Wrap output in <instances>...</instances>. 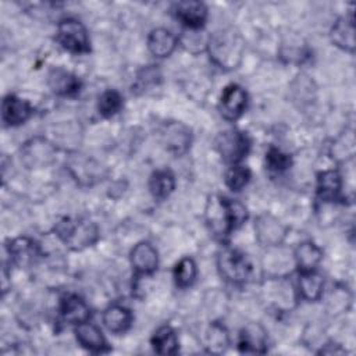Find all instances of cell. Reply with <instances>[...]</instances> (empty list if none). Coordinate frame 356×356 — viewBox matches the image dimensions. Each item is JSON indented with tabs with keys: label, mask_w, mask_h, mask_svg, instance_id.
Masks as SVG:
<instances>
[{
	"label": "cell",
	"mask_w": 356,
	"mask_h": 356,
	"mask_svg": "<svg viewBox=\"0 0 356 356\" xmlns=\"http://www.w3.org/2000/svg\"><path fill=\"white\" fill-rule=\"evenodd\" d=\"M174 11L177 18L184 25L192 29H197L203 26L207 18V8L200 1H181L175 4Z\"/></svg>",
	"instance_id": "11"
},
{
	"label": "cell",
	"mask_w": 356,
	"mask_h": 356,
	"mask_svg": "<svg viewBox=\"0 0 356 356\" xmlns=\"http://www.w3.org/2000/svg\"><path fill=\"white\" fill-rule=\"evenodd\" d=\"M227 202V210H228V217H229V224L232 229L239 228L248 218V211L245 206L239 202L225 199Z\"/></svg>",
	"instance_id": "30"
},
{
	"label": "cell",
	"mask_w": 356,
	"mask_h": 356,
	"mask_svg": "<svg viewBox=\"0 0 356 356\" xmlns=\"http://www.w3.org/2000/svg\"><path fill=\"white\" fill-rule=\"evenodd\" d=\"M177 47V38L168 29L157 28L150 32L147 38L149 51L159 58L168 57Z\"/></svg>",
	"instance_id": "14"
},
{
	"label": "cell",
	"mask_w": 356,
	"mask_h": 356,
	"mask_svg": "<svg viewBox=\"0 0 356 356\" xmlns=\"http://www.w3.org/2000/svg\"><path fill=\"white\" fill-rule=\"evenodd\" d=\"M153 349L160 355H174L178 350V339L175 331L168 327H160L152 338Z\"/></svg>",
	"instance_id": "24"
},
{
	"label": "cell",
	"mask_w": 356,
	"mask_h": 356,
	"mask_svg": "<svg viewBox=\"0 0 356 356\" xmlns=\"http://www.w3.org/2000/svg\"><path fill=\"white\" fill-rule=\"evenodd\" d=\"M175 186V179L174 175L171 174V171L168 170H161V171H156L149 182V188L150 192L154 197L157 199H164L167 197Z\"/></svg>",
	"instance_id": "25"
},
{
	"label": "cell",
	"mask_w": 356,
	"mask_h": 356,
	"mask_svg": "<svg viewBox=\"0 0 356 356\" xmlns=\"http://www.w3.org/2000/svg\"><path fill=\"white\" fill-rule=\"evenodd\" d=\"M121 107H122V97L117 90H111V89L106 90L99 97L97 108H99V113L104 117L114 115L115 113L120 111Z\"/></svg>",
	"instance_id": "28"
},
{
	"label": "cell",
	"mask_w": 356,
	"mask_h": 356,
	"mask_svg": "<svg viewBox=\"0 0 356 356\" xmlns=\"http://www.w3.org/2000/svg\"><path fill=\"white\" fill-rule=\"evenodd\" d=\"M164 142L170 152L179 156L188 150L191 145V134L186 127L172 122L167 125L164 131Z\"/></svg>",
	"instance_id": "17"
},
{
	"label": "cell",
	"mask_w": 356,
	"mask_h": 356,
	"mask_svg": "<svg viewBox=\"0 0 356 356\" xmlns=\"http://www.w3.org/2000/svg\"><path fill=\"white\" fill-rule=\"evenodd\" d=\"M250 178V171L243 165L234 164L225 174V184L232 191H241Z\"/></svg>",
	"instance_id": "29"
},
{
	"label": "cell",
	"mask_w": 356,
	"mask_h": 356,
	"mask_svg": "<svg viewBox=\"0 0 356 356\" xmlns=\"http://www.w3.org/2000/svg\"><path fill=\"white\" fill-rule=\"evenodd\" d=\"M266 161H267V165H268L270 170L278 171V172L286 170V168L291 165V157H289L288 154L282 153L281 150L274 149V147H271V149L267 152Z\"/></svg>",
	"instance_id": "31"
},
{
	"label": "cell",
	"mask_w": 356,
	"mask_h": 356,
	"mask_svg": "<svg viewBox=\"0 0 356 356\" xmlns=\"http://www.w3.org/2000/svg\"><path fill=\"white\" fill-rule=\"evenodd\" d=\"M206 348L210 353H222L228 348V334L222 325L211 324L206 332Z\"/></svg>",
	"instance_id": "26"
},
{
	"label": "cell",
	"mask_w": 356,
	"mask_h": 356,
	"mask_svg": "<svg viewBox=\"0 0 356 356\" xmlns=\"http://www.w3.org/2000/svg\"><path fill=\"white\" fill-rule=\"evenodd\" d=\"M58 43L71 53H86L89 51V36L86 28L76 19H63L57 26Z\"/></svg>",
	"instance_id": "3"
},
{
	"label": "cell",
	"mask_w": 356,
	"mask_h": 356,
	"mask_svg": "<svg viewBox=\"0 0 356 356\" xmlns=\"http://www.w3.org/2000/svg\"><path fill=\"white\" fill-rule=\"evenodd\" d=\"M216 146L220 154L222 156V159L235 164L246 156L250 142L243 132L231 129V131H224L218 135L216 140Z\"/></svg>",
	"instance_id": "5"
},
{
	"label": "cell",
	"mask_w": 356,
	"mask_h": 356,
	"mask_svg": "<svg viewBox=\"0 0 356 356\" xmlns=\"http://www.w3.org/2000/svg\"><path fill=\"white\" fill-rule=\"evenodd\" d=\"M248 95L238 85H229L224 89L220 100V113L225 120L234 121L242 115L246 108Z\"/></svg>",
	"instance_id": "6"
},
{
	"label": "cell",
	"mask_w": 356,
	"mask_h": 356,
	"mask_svg": "<svg viewBox=\"0 0 356 356\" xmlns=\"http://www.w3.org/2000/svg\"><path fill=\"white\" fill-rule=\"evenodd\" d=\"M295 259L300 273L313 271L323 259V250L313 242H302L295 249Z\"/></svg>",
	"instance_id": "21"
},
{
	"label": "cell",
	"mask_w": 356,
	"mask_h": 356,
	"mask_svg": "<svg viewBox=\"0 0 356 356\" xmlns=\"http://www.w3.org/2000/svg\"><path fill=\"white\" fill-rule=\"evenodd\" d=\"M56 232L61 241L72 250H81L86 246H90L99 238V229L96 224L88 220L65 218L57 224Z\"/></svg>",
	"instance_id": "2"
},
{
	"label": "cell",
	"mask_w": 356,
	"mask_h": 356,
	"mask_svg": "<svg viewBox=\"0 0 356 356\" xmlns=\"http://www.w3.org/2000/svg\"><path fill=\"white\" fill-rule=\"evenodd\" d=\"M32 108L28 102L14 96L8 95L4 97L1 104V118L6 125H19L24 124L31 117Z\"/></svg>",
	"instance_id": "9"
},
{
	"label": "cell",
	"mask_w": 356,
	"mask_h": 356,
	"mask_svg": "<svg viewBox=\"0 0 356 356\" xmlns=\"http://www.w3.org/2000/svg\"><path fill=\"white\" fill-rule=\"evenodd\" d=\"M131 323H132V314L124 306L113 305L103 312V324L110 332L122 334L129 328Z\"/></svg>",
	"instance_id": "16"
},
{
	"label": "cell",
	"mask_w": 356,
	"mask_h": 356,
	"mask_svg": "<svg viewBox=\"0 0 356 356\" xmlns=\"http://www.w3.org/2000/svg\"><path fill=\"white\" fill-rule=\"evenodd\" d=\"M342 188V179L338 171H323L317 178V195L324 200H334Z\"/></svg>",
	"instance_id": "22"
},
{
	"label": "cell",
	"mask_w": 356,
	"mask_h": 356,
	"mask_svg": "<svg viewBox=\"0 0 356 356\" xmlns=\"http://www.w3.org/2000/svg\"><path fill=\"white\" fill-rule=\"evenodd\" d=\"M157 263V252L149 242H139L131 250V264L138 274H152Z\"/></svg>",
	"instance_id": "10"
},
{
	"label": "cell",
	"mask_w": 356,
	"mask_h": 356,
	"mask_svg": "<svg viewBox=\"0 0 356 356\" xmlns=\"http://www.w3.org/2000/svg\"><path fill=\"white\" fill-rule=\"evenodd\" d=\"M174 278L178 286L186 288L193 284L196 278V264L191 257L181 259L174 270Z\"/></svg>",
	"instance_id": "27"
},
{
	"label": "cell",
	"mask_w": 356,
	"mask_h": 356,
	"mask_svg": "<svg viewBox=\"0 0 356 356\" xmlns=\"http://www.w3.org/2000/svg\"><path fill=\"white\" fill-rule=\"evenodd\" d=\"M221 277L232 284L243 282L250 271V264L246 257L236 249L225 248L220 252L217 259Z\"/></svg>",
	"instance_id": "4"
},
{
	"label": "cell",
	"mask_w": 356,
	"mask_h": 356,
	"mask_svg": "<svg viewBox=\"0 0 356 356\" xmlns=\"http://www.w3.org/2000/svg\"><path fill=\"white\" fill-rule=\"evenodd\" d=\"M267 334L257 323H249L241 332L239 349L245 353H264Z\"/></svg>",
	"instance_id": "12"
},
{
	"label": "cell",
	"mask_w": 356,
	"mask_h": 356,
	"mask_svg": "<svg viewBox=\"0 0 356 356\" xmlns=\"http://www.w3.org/2000/svg\"><path fill=\"white\" fill-rule=\"evenodd\" d=\"M10 256L18 266H26L38 256V246L29 238H17L10 245Z\"/></svg>",
	"instance_id": "23"
},
{
	"label": "cell",
	"mask_w": 356,
	"mask_h": 356,
	"mask_svg": "<svg viewBox=\"0 0 356 356\" xmlns=\"http://www.w3.org/2000/svg\"><path fill=\"white\" fill-rule=\"evenodd\" d=\"M21 153L22 160L28 167H43L53 161L54 147L47 140L35 138L25 143Z\"/></svg>",
	"instance_id": "7"
},
{
	"label": "cell",
	"mask_w": 356,
	"mask_h": 356,
	"mask_svg": "<svg viewBox=\"0 0 356 356\" xmlns=\"http://www.w3.org/2000/svg\"><path fill=\"white\" fill-rule=\"evenodd\" d=\"M257 239L264 246L278 245L285 236V227L271 214L260 216L254 222Z\"/></svg>",
	"instance_id": "8"
},
{
	"label": "cell",
	"mask_w": 356,
	"mask_h": 356,
	"mask_svg": "<svg viewBox=\"0 0 356 356\" xmlns=\"http://www.w3.org/2000/svg\"><path fill=\"white\" fill-rule=\"evenodd\" d=\"M243 40L239 33L232 29H221L214 32L209 42L207 50L216 65L224 70H234L239 65L243 56Z\"/></svg>",
	"instance_id": "1"
},
{
	"label": "cell",
	"mask_w": 356,
	"mask_h": 356,
	"mask_svg": "<svg viewBox=\"0 0 356 356\" xmlns=\"http://www.w3.org/2000/svg\"><path fill=\"white\" fill-rule=\"evenodd\" d=\"M49 85L54 93L61 96L75 95L81 86L75 75L61 68H56L49 74Z\"/></svg>",
	"instance_id": "18"
},
{
	"label": "cell",
	"mask_w": 356,
	"mask_h": 356,
	"mask_svg": "<svg viewBox=\"0 0 356 356\" xmlns=\"http://www.w3.org/2000/svg\"><path fill=\"white\" fill-rule=\"evenodd\" d=\"M331 40L341 49L355 50V28L352 18H339L331 28Z\"/></svg>",
	"instance_id": "20"
},
{
	"label": "cell",
	"mask_w": 356,
	"mask_h": 356,
	"mask_svg": "<svg viewBox=\"0 0 356 356\" xmlns=\"http://www.w3.org/2000/svg\"><path fill=\"white\" fill-rule=\"evenodd\" d=\"M61 316L71 324H81L89 320L90 310L88 305L76 295H68L61 300Z\"/></svg>",
	"instance_id": "15"
},
{
	"label": "cell",
	"mask_w": 356,
	"mask_h": 356,
	"mask_svg": "<svg viewBox=\"0 0 356 356\" xmlns=\"http://www.w3.org/2000/svg\"><path fill=\"white\" fill-rule=\"evenodd\" d=\"M75 337L78 342L90 352H106L107 342L100 331V328L89 321L76 324Z\"/></svg>",
	"instance_id": "13"
},
{
	"label": "cell",
	"mask_w": 356,
	"mask_h": 356,
	"mask_svg": "<svg viewBox=\"0 0 356 356\" xmlns=\"http://www.w3.org/2000/svg\"><path fill=\"white\" fill-rule=\"evenodd\" d=\"M298 285H299L300 296L305 300L314 302V300H318L323 295L324 280L314 270L313 271H305V273H300Z\"/></svg>",
	"instance_id": "19"
}]
</instances>
